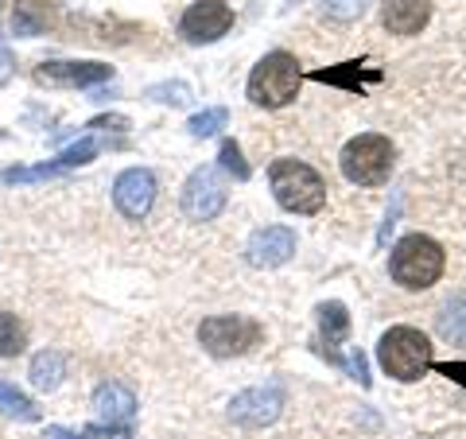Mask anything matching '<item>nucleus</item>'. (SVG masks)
Here are the masks:
<instances>
[{"label": "nucleus", "mask_w": 466, "mask_h": 439, "mask_svg": "<svg viewBox=\"0 0 466 439\" xmlns=\"http://www.w3.org/2000/svg\"><path fill=\"white\" fill-rule=\"evenodd\" d=\"M339 164H342V175L350 183L381 187V183H389V175H392V144H389V137L361 133L342 148Z\"/></svg>", "instance_id": "obj_5"}, {"label": "nucleus", "mask_w": 466, "mask_h": 439, "mask_svg": "<svg viewBox=\"0 0 466 439\" xmlns=\"http://www.w3.org/2000/svg\"><path fill=\"white\" fill-rule=\"evenodd\" d=\"M291 253H296V233L288 226L257 230L249 245H245V260H249L253 269H280L284 260H291Z\"/></svg>", "instance_id": "obj_11"}, {"label": "nucleus", "mask_w": 466, "mask_h": 439, "mask_svg": "<svg viewBox=\"0 0 466 439\" xmlns=\"http://www.w3.org/2000/svg\"><path fill=\"white\" fill-rule=\"evenodd\" d=\"M43 439H86V435H75L66 428H47V432H43Z\"/></svg>", "instance_id": "obj_31"}, {"label": "nucleus", "mask_w": 466, "mask_h": 439, "mask_svg": "<svg viewBox=\"0 0 466 439\" xmlns=\"http://www.w3.org/2000/svg\"><path fill=\"white\" fill-rule=\"evenodd\" d=\"M43 24H47V20H43L39 12H35L32 0H20L16 12H12V27H16V36H27V39H32V36L43 32Z\"/></svg>", "instance_id": "obj_23"}, {"label": "nucleus", "mask_w": 466, "mask_h": 439, "mask_svg": "<svg viewBox=\"0 0 466 439\" xmlns=\"http://www.w3.org/2000/svg\"><path fill=\"white\" fill-rule=\"evenodd\" d=\"M428 16H431L428 0H385L381 8V20L392 36H416L428 24Z\"/></svg>", "instance_id": "obj_14"}, {"label": "nucleus", "mask_w": 466, "mask_h": 439, "mask_svg": "<svg viewBox=\"0 0 466 439\" xmlns=\"http://www.w3.org/2000/svg\"><path fill=\"white\" fill-rule=\"evenodd\" d=\"M63 370H66V362L63 354H55V350H43V354L32 358V385L35 389H58V382H63Z\"/></svg>", "instance_id": "obj_18"}, {"label": "nucleus", "mask_w": 466, "mask_h": 439, "mask_svg": "<svg viewBox=\"0 0 466 439\" xmlns=\"http://www.w3.org/2000/svg\"><path fill=\"white\" fill-rule=\"evenodd\" d=\"M0 413H5V416H16V420H24V424L39 420V408L32 404V397H24L16 385H5V382H0Z\"/></svg>", "instance_id": "obj_19"}, {"label": "nucleus", "mask_w": 466, "mask_h": 439, "mask_svg": "<svg viewBox=\"0 0 466 439\" xmlns=\"http://www.w3.org/2000/svg\"><path fill=\"white\" fill-rule=\"evenodd\" d=\"M342 365H346V370L358 377L361 385L370 389V365H366V358H361V354H350V358H342Z\"/></svg>", "instance_id": "obj_28"}, {"label": "nucleus", "mask_w": 466, "mask_h": 439, "mask_svg": "<svg viewBox=\"0 0 466 439\" xmlns=\"http://www.w3.org/2000/svg\"><path fill=\"white\" fill-rule=\"evenodd\" d=\"M443 260L447 257H443L440 241H431L428 233H408V238L397 241V249H392L389 272L400 288L420 291V288H431L443 276Z\"/></svg>", "instance_id": "obj_2"}, {"label": "nucleus", "mask_w": 466, "mask_h": 439, "mask_svg": "<svg viewBox=\"0 0 466 439\" xmlns=\"http://www.w3.org/2000/svg\"><path fill=\"white\" fill-rule=\"evenodd\" d=\"M381 370L397 382H420L431 370V342L416 327H389L377 342Z\"/></svg>", "instance_id": "obj_3"}, {"label": "nucleus", "mask_w": 466, "mask_h": 439, "mask_svg": "<svg viewBox=\"0 0 466 439\" xmlns=\"http://www.w3.org/2000/svg\"><path fill=\"white\" fill-rule=\"evenodd\" d=\"M299 82H303V75H299L296 58H291L288 51H272L253 66L249 101L253 106H265V109H280V106H288V101L299 97Z\"/></svg>", "instance_id": "obj_4"}, {"label": "nucleus", "mask_w": 466, "mask_h": 439, "mask_svg": "<svg viewBox=\"0 0 466 439\" xmlns=\"http://www.w3.org/2000/svg\"><path fill=\"white\" fill-rule=\"evenodd\" d=\"M63 168L58 164H39V168H8L0 179L5 183H39V179H51V175H58Z\"/></svg>", "instance_id": "obj_26"}, {"label": "nucleus", "mask_w": 466, "mask_h": 439, "mask_svg": "<svg viewBox=\"0 0 466 439\" xmlns=\"http://www.w3.org/2000/svg\"><path fill=\"white\" fill-rule=\"evenodd\" d=\"M12 70H16V55L8 51V43H5V36H0V86H5L8 78H12Z\"/></svg>", "instance_id": "obj_29"}, {"label": "nucleus", "mask_w": 466, "mask_h": 439, "mask_svg": "<svg viewBox=\"0 0 466 439\" xmlns=\"http://www.w3.org/2000/svg\"><path fill=\"white\" fill-rule=\"evenodd\" d=\"M94 416H97V428H128L137 416V397L133 389L121 385V382H106L97 385L94 393Z\"/></svg>", "instance_id": "obj_12"}, {"label": "nucleus", "mask_w": 466, "mask_h": 439, "mask_svg": "<svg viewBox=\"0 0 466 439\" xmlns=\"http://www.w3.org/2000/svg\"><path fill=\"white\" fill-rule=\"evenodd\" d=\"M144 97L164 101V106H187V101H191V86L187 82H159V86H148Z\"/></svg>", "instance_id": "obj_25"}, {"label": "nucleus", "mask_w": 466, "mask_h": 439, "mask_svg": "<svg viewBox=\"0 0 466 439\" xmlns=\"http://www.w3.org/2000/svg\"><path fill=\"white\" fill-rule=\"evenodd\" d=\"M113 202H116V210H121L125 218L140 222V218L152 210V202H156V175L148 168L121 171L116 175V183H113Z\"/></svg>", "instance_id": "obj_10"}, {"label": "nucleus", "mask_w": 466, "mask_h": 439, "mask_svg": "<svg viewBox=\"0 0 466 439\" xmlns=\"http://www.w3.org/2000/svg\"><path fill=\"white\" fill-rule=\"evenodd\" d=\"M24 354V327L16 315L0 311V358H16Z\"/></svg>", "instance_id": "obj_20"}, {"label": "nucleus", "mask_w": 466, "mask_h": 439, "mask_svg": "<svg viewBox=\"0 0 466 439\" xmlns=\"http://www.w3.org/2000/svg\"><path fill=\"white\" fill-rule=\"evenodd\" d=\"M257 339H260V327L245 315H214L198 327V342L214 358H238L249 346H257Z\"/></svg>", "instance_id": "obj_6"}, {"label": "nucleus", "mask_w": 466, "mask_h": 439, "mask_svg": "<svg viewBox=\"0 0 466 439\" xmlns=\"http://www.w3.org/2000/svg\"><path fill=\"white\" fill-rule=\"evenodd\" d=\"M361 8H366V0H327V12L339 20H354L361 16Z\"/></svg>", "instance_id": "obj_27"}, {"label": "nucleus", "mask_w": 466, "mask_h": 439, "mask_svg": "<svg viewBox=\"0 0 466 439\" xmlns=\"http://www.w3.org/2000/svg\"><path fill=\"white\" fill-rule=\"evenodd\" d=\"M226 207V187L218 179L214 168H198L183 187V214L195 222H210Z\"/></svg>", "instance_id": "obj_7"}, {"label": "nucleus", "mask_w": 466, "mask_h": 439, "mask_svg": "<svg viewBox=\"0 0 466 439\" xmlns=\"http://www.w3.org/2000/svg\"><path fill=\"white\" fill-rule=\"evenodd\" d=\"M440 334L447 342L466 346V296H451L440 311Z\"/></svg>", "instance_id": "obj_17"}, {"label": "nucleus", "mask_w": 466, "mask_h": 439, "mask_svg": "<svg viewBox=\"0 0 466 439\" xmlns=\"http://www.w3.org/2000/svg\"><path fill=\"white\" fill-rule=\"evenodd\" d=\"M226 109L222 106H214V109H202V113H195L191 117V121H187V133H191V137H214L218 133V128H226Z\"/></svg>", "instance_id": "obj_21"}, {"label": "nucleus", "mask_w": 466, "mask_h": 439, "mask_svg": "<svg viewBox=\"0 0 466 439\" xmlns=\"http://www.w3.org/2000/svg\"><path fill=\"white\" fill-rule=\"evenodd\" d=\"M113 70L106 63H39L35 78L47 86H94L106 82Z\"/></svg>", "instance_id": "obj_13"}, {"label": "nucleus", "mask_w": 466, "mask_h": 439, "mask_svg": "<svg viewBox=\"0 0 466 439\" xmlns=\"http://www.w3.org/2000/svg\"><path fill=\"white\" fill-rule=\"evenodd\" d=\"M311 78H315V82H330V86H342V90L361 94L370 82H377L381 75H377V70H361V63H342V66H330V70H315Z\"/></svg>", "instance_id": "obj_16"}, {"label": "nucleus", "mask_w": 466, "mask_h": 439, "mask_svg": "<svg viewBox=\"0 0 466 439\" xmlns=\"http://www.w3.org/2000/svg\"><path fill=\"white\" fill-rule=\"evenodd\" d=\"M218 164H222V171H229L238 183L249 179V164H245V156L238 148V140H222V152H218Z\"/></svg>", "instance_id": "obj_24"}, {"label": "nucleus", "mask_w": 466, "mask_h": 439, "mask_svg": "<svg viewBox=\"0 0 466 439\" xmlns=\"http://www.w3.org/2000/svg\"><path fill=\"white\" fill-rule=\"evenodd\" d=\"M440 370H443V377H455V382L466 385V365H462V362H455V365L447 362V365H440Z\"/></svg>", "instance_id": "obj_30"}, {"label": "nucleus", "mask_w": 466, "mask_h": 439, "mask_svg": "<svg viewBox=\"0 0 466 439\" xmlns=\"http://www.w3.org/2000/svg\"><path fill=\"white\" fill-rule=\"evenodd\" d=\"M319 331H323V339H327L323 354H327L330 362H339L334 346H339L346 334H350V315H346V307H342V303H323V307H319Z\"/></svg>", "instance_id": "obj_15"}, {"label": "nucleus", "mask_w": 466, "mask_h": 439, "mask_svg": "<svg viewBox=\"0 0 466 439\" xmlns=\"http://www.w3.org/2000/svg\"><path fill=\"white\" fill-rule=\"evenodd\" d=\"M229 27H233V8L226 0H198L179 20L183 39H191V43H214V39H222Z\"/></svg>", "instance_id": "obj_8"}, {"label": "nucleus", "mask_w": 466, "mask_h": 439, "mask_svg": "<svg viewBox=\"0 0 466 439\" xmlns=\"http://www.w3.org/2000/svg\"><path fill=\"white\" fill-rule=\"evenodd\" d=\"M272 199L291 214H319L327 202V183L315 168H308L303 159H276L268 171Z\"/></svg>", "instance_id": "obj_1"}, {"label": "nucleus", "mask_w": 466, "mask_h": 439, "mask_svg": "<svg viewBox=\"0 0 466 439\" xmlns=\"http://www.w3.org/2000/svg\"><path fill=\"white\" fill-rule=\"evenodd\" d=\"M94 156H97V140H94V133H86L78 144H70L66 152H58V159H55V164L66 171V168H82V164H90Z\"/></svg>", "instance_id": "obj_22"}, {"label": "nucleus", "mask_w": 466, "mask_h": 439, "mask_svg": "<svg viewBox=\"0 0 466 439\" xmlns=\"http://www.w3.org/2000/svg\"><path fill=\"white\" fill-rule=\"evenodd\" d=\"M284 408V389L280 385H257V389H245L229 401V420L245 424V428H265L280 416Z\"/></svg>", "instance_id": "obj_9"}]
</instances>
